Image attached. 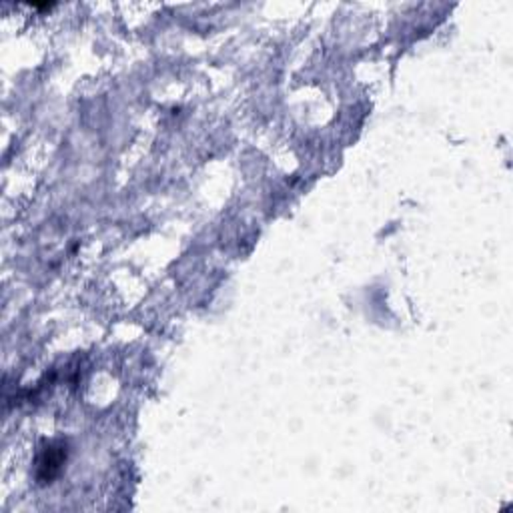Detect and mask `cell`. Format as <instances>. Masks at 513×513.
Wrapping results in <instances>:
<instances>
[{"instance_id":"cell-1","label":"cell","mask_w":513,"mask_h":513,"mask_svg":"<svg viewBox=\"0 0 513 513\" xmlns=\"http://www.w3.org/2000/svg\"><path fill=\"white\" fill-rule=\"evenodd\" d=\"M62 459H64V449L62 447H48L44 451L42 459H40V479L48 481V479L57 476Z\"/></svg>"}]
</instances>
